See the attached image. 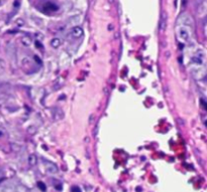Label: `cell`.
I'll return each instance as SVG.
<instances>
[{
    "mask_svg": "<svg viewBox=\"0 0 207 192\" xmlns=\"http://www.w3.org/2000/svg\"><path fill=\"white\" fill-rule=\"evenodd\" d=\"M2 177H3V170L0 168V178H2Z\"/></svg>",
    "mask_w": 207,
    "mask_h": 192,
    "instance_id": "obj_18",
    "label": "cell"
},
{
    "mask_svg": "<svg viewBox=\"0 0 207 192\" xmlns=\"http://www.w3.org/2000/svg\"><path fill=\"white\" fill-rule=\"evenodd\" d=\"M166 27H167V14H166V12H163L161 17V22H160V30L164 31Z\"/></svg>",
    "mask_w": 207,
    "mask_h": 192,
    "instance_id": "obj_8",
    "label": "cell"
},
{
    "mask_svg": "<svg viewBox=\"0 0 207 192\" xmlns=\"http://www.w3.org/2000/svg\"><path fill=\"white\" fill-rule=\"evenodd\" d=\"M61 44H62V40H61L60 38H58V37H55V38H53V39L51 40V46H52V47H54V48L60 47Z\"/></svg>",
    "mask_w": 207,
    "mask_h": 192,
    "instance_id": "obj_10",
    "label": "cell"
},
{
    "mask_svg": "<svg viewBox=\"0 0 207 192\" xmlns=\"http://www.w3.org/2000/svg\"><path fill=\"white\" fill-rule=\"evenodd\" d=\"M16 24H17L18 26H23L24 25V20L21 19V18H18V19L16 20Z\"/></svg>",
    "mask_w": 207,
    "mask_h": 192,
    "instance_id": "obj_13",
    "label": "cell"
},
{
    "mask_svg": "<svg viewBox=\"0 0 207 192\" xmlns=\"http://www.w3.org/2000/svg\"><path fill=\"white\" fill-rule=\"evenodd\" d=\"M190 28L188 26H184V25H179L177 30V34H178V38L180 39V41L184 42V43H187L190 41V37H191V33H190Z\"/></svg>",
    "mask_w": 207,
    "mask_h": 192,
    "instance_id": "obj_2",
    "label": "cell"
},
{
    "mask_svg": "<svg viewBox=\"0 0 207 192\" xmlns=\"http://www.w3.org/2000/svg\"><path fill=\"white\" fill-rule=\"evenodd\" d=\"M27 162H28V165H29V166H32V167L36 166V163H38V157H36L34 154H30L27 158Z\"/></svg>",
    "mask_w": 207,
    "mask_h": 192,
    "instance_id": "obj_9",
    "label": "cell"
},
{
    "mask_svg": "<svg viewBox=\"0 0 207 192\" xmlns=\"http://www.w3.org/2000/svg\"><path fill=\"white\" fill-rule=\"evenodd\" d=\"M38 187H40V188H42V190H46V187H45L44 186V183H42V182H40V183H38Z\"/></svg>",
    "mask_w": 207,
    "mask_h": 192,
    "instance_id": "obj_15",
    "label": "cell"
},
{
    "mask_svg": "<svg viewBox=\"0 0 207 192\" xmlns=\"http://www.w3.org/2000/svg\"><path fill=\"white\" fill-rule=\"evenodd\" d=\"M42 163H44L45 165V169H46L49 173H51V174H57V173L59 172V169L58 167H57V165L54 164L53 162H50V161L48 160H44Z\"/></svg>",
    "mask_w": 207,
    "mask_h": 192,
    "instance_id": "obj_5",
    "label": "cell"
},
{
    "mask_svg": "<svg viewBox=\"0 0 207 192\" xmlns=\"http://www.w3.org/2000/svg\"><path fill=\"white\" fill-rule=\"evenodd\" d=\"M21 64H22V67H23V69L27 73H36V62H34L32 60H29L28 58H23Z\"/></svg>",
    "mask_w": 207,
    "mask_h": 192,
    "instance_id": "obj_4",
    "label": "cell"
},
{
    "mask_svg": "<svg viewBox=\"0 0 207 192\" xmlns=\"http://www.w3.org/2000/svg\"><path fill=\"white\" fill-rule=\"evenodd\" d=\"M64 118V112L62 109L60 108H55L53 110V119L55 121H59V120H62Z\"/></svg>",
    "mask_w": 207,
    "mask_h": 192,
    "instance_id": "obj_6",
    "label": "cell"
},
{
    "mask_svg": "<svg viewBox=\"0 0 207 192\" xmlns=\"http://www.w3.org/2000/svg\"><path fill=\"white\" fill-rule=\"evenodd\" d=\"M72 192H80V189L78 188V187H73V188H72Z\"/></svg>",
    "mask_w": 207,
    "mask_h": 192,
    "instance_id": "obj_16",
    "label": "cell"
},
{
    "mask_svg": "<svg viewBox=\"0 0 207 192\" xmlns=\"http://www.w3.org/2000/svg\"><path fill=\"white\" fill-rule=\"evenodd\" d=\"M21 43L23 44L24 46H30L32 39H30L29 36H23V37L21 38Z\"/></svg>",
    "mask_w": 207,
    "mask_h": 192,
    "instance_id": "obj_11",
    "label": "cell"
},
{
    "mask_svg": "<svg viewBox=\"0 0 207 192\" xmlns=\"http://www.w3.org/2000/svg\"><path fill=\"white\" fill-rule=\"evenodd\" d=\"M5 69H6L5 62H4L2 58H0V75H2V73L5 71Z\"/></svg>",
    "mask_w": 207,
    "mask_h": 192,
    "instance_id": "obj_12",
    "label": "cell"
},
{
    "mask_svg": "<svg viewBox=\"0 0 207 192\" xmlns=\"http://www.w3.org/2000/svg\"><path fill=\"white\" fill-rule=\"evenodd\" d=\"M83 29H82L80 26H74L73 28L71 29V34L73 37L75 38H80L82 35H83Z\"/></svg>",
    "mask_w": 207,
    "mask_h": 192,
    "instance_id": "obj_7",
    "label": "cell"
},
{
    "mask_svg": "<svg viewBox=\"0 0 207 192\" xmlns=\"http://www.w3.org/2000/svg\"><path fill=\"white\" fill-rule=\"evenodd\" d=\"M190 69L196 79H203L206 75V54L202 48H197L190 56Z\"/></svg>",
    "mask_w": 207,
    "mask_h": 192,
    "instance_id": "obj_1",
    "label": "cell"
},
{
    "mask_svg": "<svg viewBox=\"0 0 207 192\" xmlns=\"http://www.w3.org/2000/svg\"><path fill=\"white\" fill-rule=\"evenodd\" d=\"M36 129L34 128V127H29V129H28V132H29L30 134H34V133L36 132Z\"/></svg>",
    "mask_w": 207,
    "mask_h": 192,
    "instance_id": "obj_14",
    "label": "cell"
},
{
    "mask_svg": "<svg viewBox=\"0 0 207 192\" xmlns=\"http://www.w3.org/2000/svg\"><path fill=\"white\" fill-rule=\"evenodd\" d=\"M178 24H179V25H184V26H188V27L193 28L194 20L189 14L183 13L180 15L179 18H178Z\"/></svg>",
    "mask_w": 207,
    "mask_h": 192,
    "instance_id": "obj_3",
    "label": "cell"
},
{
    "mask_svg": "<svg viewBox=\"0 0 207 192\" xmlns=\"http://www.w3.org/2000/svg\"><path fill=\"white\" fill-rule=\"evenodd\" d=\"M2 5V0H0V6Z\"/></svg>",
    "mask_w": 207,
    "mask_h": 192,
    "instance_id": "obj_19",
    "label": "cell"
},
{
    "mask_svg": "<svg viewBox=\"0 0 207 192\" xmlns=\"http://www.w3.org/2000/svg\"><path fill=\"white\" fill-rule=\"evenodd\" d=\"M3 135H4V131L0 129V138H1V137H3Z\"/></svg>",
    "mask_w": 207,
    "mask_h": 192,
    "instance_id": "obj_17",
    "label": "cell"
}]
</instances>
